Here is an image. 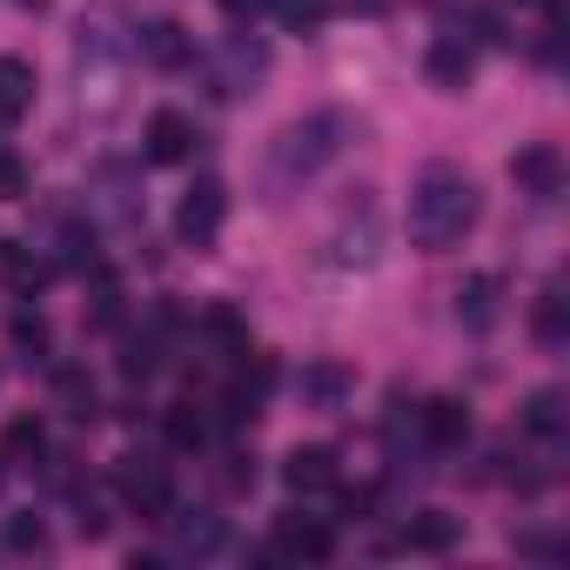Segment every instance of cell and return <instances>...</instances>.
Returning a JSON list of instances; mask_svg holds the SVG:
<instances>
[{
  "label": "cell",
  "mask_w": 570,
  "mask_h": 570,
  "mask_svg": "<svg viewBox=\"0 0 570 570\" xmlns=\"http://www.w3.org/2000/svg\"><path fill=\"white\" fill-rule=\"evenodd\" d=\"M476 181L456 168V161H430L416 181H410V242L423 255H443L456 248L470 228H476Z\"/></svg>",
  "instance_id": "6da1fadb"
},
{
  "label": "cell",
  "mask_w": 570,
  "mask_h": 570,
  "mask_svg": "<svg viewBox=\"0 0 570 570\" xmlns=\"http://www.w3.org/2000/svg\"><path fill=\"white\" fill-rule=\"evenodd\" d=\"M350 135H356L350 115H303V121H289L262 155V202H289L303 181H316L343 155Z\"/></svg>",
  "instance_id": "7a4b0ae2"
},
{
  "label": "cell",
  "mask_w": 570,
  "mask_h": 570,
  "mask_svg": "<svg viewBox=\"0 0 570 570\" xmlns=\"http://www.w3.org/2000/svg\"><path fill=\"white\" fill-rule=\"evenodd\" d=\"M121 21L101 8V14H88L81 21V35H75V81H81V108H95V115H115L121 108V88H128V35H115Z\"/></svg>",
  "instance_id": "3957f363"
},
{
  "label": "cell",
  "mask_w": 570,
  "mask_h": 570,
  "mask_svg": "<svg viewBox=\"0 0 570 570\" xmlns=\"http://www.w3.org/2000/svg\"><path fill=\"white\" fill-rule=\"evenodd\" d=\"M222 215H228V188H222L215 175H202V181L181 195V208H175V235H181L188 248H208V242L222 235Z\"/></svg>",
  "instance_id": "277c9868"
},
{
  "label": "cell",
  "mask_w": 570,
  "mask_h": 570,
  "mask_svg": "<svg viewBox=\"0 0 570 570\" xmlns=\"http://www.w3.org/2000/svg\"><path fill=\"white\" fill-rule=\"evenodd\" d=\"M115 490L128 497V510H141V517H155V523L175 510L168 463H155V456H121V470H115Z\"/></svg>",
  "instance_id": "5b68a950"
},
{
  "label": "cell",
  "mask_w": 570,
  "mask_h": 570,
  "mask_svg": "<svg viewBox=\"0 0 570 570\" xmlns=\"http://www.w3.org/2000/svg\"><path fill=\"white\" fill-rule=\"evenodd\" d=\"M275 557H289V563H323V557H330V523L289 510V517L275 523Z\"/></svg>",
  "instance_id": "8992f818"
},
{
  "label": "cell",
  "mask_w": 570,
  "mask_h": 570,
  "mask_svg": "<svg viewBox=\"0 0 570 570\" xmlns=\"http://www.w3.org/2000/svg\"><path fill=\"white\" fill-rule=\"evenodd\" d=\"M188 155H195V121H188L181 108H155V115H148V161L175 168V161H188Z\"/></svg>",
  "instance_id": "52a82bcc"
},
{
  "label": "cell",
  "mask_w": 570,
  "mask_h": 570,
  "mask_svg": "<svg viewBox=\"0 0 570 570\" xmlns=\"http://www.w3.org/2000/svg\"><path fill=\"white\" fill-rule=\"evenodd\" d=\"M161 523H168V537H175V557H215V550L228 543L222 517H208V510H168Z\"/></svg>",
  "instance_id": "ba28073f"
},
{
  "label": "cell",
  "mask_w": 570,
  "mask_h": 570,
  "mask_svg": "<svg viewBox=\"0 0 570 570\" xmlns=\"http://www.w3.org/2000/svg\"><path fill=\"white\" fill-rule=\"evenodd\" d=\"M141 61L161 68V75H175V68L195 61V35H188L181 21H148V28H141Z\"/></svg>",
  "instance_id": "9c48e42d"
},
{
  "label": "cell",
  "mask_w": 570,
  "mask_h": 570,
  "mask_svg": "<svg viewBox=\"0 0 570 570\" xmlns=\"http://www.w3.org/2000/svg\"><path fill=\"white\" fill-rule=\"evenodd\" d=\"M35 68L21 55H0V128H21L35 115Z\"/></svg>",
  "instance_id": "30bf717a"
},
{
  "label": "cell",
  "mask_w": 570,
  "mask_h": 570,
  "mask_svg": "<svg viewBox=\"0 0 570 570\" xmlns=\"http://www.w3.org/2000/svg\"><path fill=\"white\" fill-rule=\"evenodd\" d=\"M282 483H289L296 497L336 490V450H323V443H309V450H289V456H282Z\"/></svg>",
  "instance_id": "8fae6325"
},
{
  "label": "cell",
  "mask_w": 570,
  "mask_h": 570,
  "mask_svg": "<svg viewBox=\"0 0 570 570\" xmlns=\"http://www.w3.org/2000/svg\"><path fill=\"white\" fill-rule=\"evenodd\" d=\"M423 68H430V81H436V88H450V95H456V88H470V75H476V48H470L463 35H436Z\"/></svg>",
  "instance_id": "7c38bea8"
},
{
  "label": "cell",
  "mask_w": 570,
  "mask_h": 570,
  "mask_svg": "<svg viewBox=\"0 0 570 570\" xmlns=\"http://www.w3.org/2000/svg\"><path fill=\"white\" fill-rule=\"evenodd\" d=\"M423 436H430V450H463L470 443V403H456V396L423 403Z\"/></svg>",
  "instance_id": "4fadbf2b"
},
{
  "label": "cell",
  "mask_w": 570,
  "mask_h": 570,
  "mask_svg": "<svg viewBox=\"0 0 570 570\" xmlns=\"http://www.w3.org/2000/svg\"><path fill=\"white\" fill-rule=\"evenodd\" d=\"M41 456H48V430H41V416H14L8 430H0V463L35 470Z\"/></svg>",
  "instance_id": "5bb4252c"
},
{
  "label": "cell",
  "mask_w": 570,
  "mask_h": 570,
  "mask_svg": "<svg viewBox=\"0 0 570 570\" xmlns=\"http://www.w3.org/2000/svg\"><path fill=\"white\" fill-rule=\"evenodd\" d=\"M497 296H503L497 275H470L463 289H456V323H463V330H490V323H497Z\"/></svg>",
  "instance_id": "9a60e30c"
},
{
  "label": "cell",
  "mask_w": 570,
  "mask_h": 570,
  "mask_svg": "<svg viewBox=\"0 0 570 570\" xmlns=\"http://www.w3.org/2000/svg\"><path fill=\"white\" fill-rule=\"evenodd\" d=\"M510 181L517 188H530V195H557V181H563V161H557V148H523L517 161H510Z\"/></svg>",
  "instance_id": "2e32d148"
},
{
  "label": "cell",
  "mask_w": 570,
  "mask_h": 570,
  "mask_svg": "<svg viewBox=\"0 0 570 570\" xmlns=\"http://www.w3.org/2000/svg\"><path fill=\"white\" fill-rule=\"evenodd\" d=\"M350 390H356V376L343 363H309L303 370V403H316V410H343Z\"/></svg>",
  "instance_id": "e0dca14e"
},
{
  "label": "cell",
  "mask_w": 570,
  "mask_h": 570,
  "mask_svg": "<svg viewBox=\"0 0 570 570\" xmlns=\"http://www.w3.org/2000/svg\"><path fill=\"white\" fill-rule=\"evenodd\" d=\"M55 410H61V416H75V423H88V416L101 410L95 376H88V370H55Z\"/></svg>",
  "instance_id": "ac0fdd59"
},
{
  "label": "cell",
  "mask_w": 570,
  "mask_h": 570,
  "mask_svg": "<svg viewBox=\"0 0 570 570\" xmlns=\"http://www.w3.org/2000/svg\"><path fill=\"white\" fill-rule=\"evenodd\" d=\"M523 430H530V436H543V443H563V430H570L563 390H537V396L523 403Z\"/></svg>",
  "instance_id": "d6986e66"
},
{
  "label": "cell",
  "mask_w": 570,
  "mask_h": 570,
  "mask_svg": "<svg viewBox=\"0 0 570 570\" xmlns=\"http://www.w3.org/2000/svg\"><path fill=\"white\" fill-rule=\"evenodd\" d=\"M268 68V48H248V41H228V61H222V75H215V95H242L255 75Z\"/></svg>",
  "instance_id": "ffe728a7"
},
{
  "label": "cell",
  "mask_w": 570,
  "mask_h": 570,
  "mask_svg": "<svg viewBox=\"0 0 570 570\" xmlns=\"http://www.w3.org/2000/svg\"><path fill=\"white\" fill-rule=\"evenodd\" d=\"M530 336H537L543 350H563V336H570V303H563V289H543V296H537Z\"/></svg>",
  "instance_id": "44dd1931"
},
{
  "label": "cell",
  "mask_w": 570,
  "mask_h": 570,
  "mask_svg": "<svg viewBox=\"0 0 570 570\" xmlns=\"http://www.w3.org/2000/svg\"><path fill=\"white\" fill-rule=\"evenodd\" d=\"M456 517H443V510H423V517H410L403 523V550H450L456 543Z\"/></svg>",
  "instance_id": "7402d4cb"
},
{
  "label": "cell",
  "mask_w": 570,
  "mask_h": 570,
  "mask_svg": "<svg viewBox=\"0 0 570 570\" xmlns=\"http://www.w3.org/2000/svg\"><path fill=\"white\" fill-rule=\"evenodd\" d=\"M168 443H175V450H202V443H208V416H202L195 403H175V410H168Z\"/></svg>",
  "instance_id": "603a6c76"
},
{
  "label": "cell",
  "mask_w": 570,
  "mask_h": 570,
  "mask_svg": "<svg viewBox=\"0 0 570 570\" xmlns=\"http://www.w3.org/2000/svg\"><path fill=\"white\" fill-rule=\"evenodd\" d=\"M8 343H14L28 363H48V323H41V316H28V309H21V316L8 323Z\"/></svg>",
  "instance_id": "cb8c5ba5"
},
{
  "label": "cell",
  "mask_w": 570,
  "mask_h": 570,
  "mask_svg": "<svg viewBox=\"0 0 570 570\" xmlns=\"http://www.w3.org/2000/svg\"><path fill=\"white\" fill-rule=\"evenodd\" d=\"M268 8L289 21V28H303V35H309V28H323V21H330L336 0H268Z\"/></svg>",
  "instance_id": "d4e9b609"
},
{
  "label": "cell",
  "mask_w": 570,
  "mask_h": 570,
  "mask_svg": "<svg viewBox=\"0 0 570 570\" xmlns=\"http://www.w3.org/2000/svg\"><path fill=\"white\" fill-rule=\"evenodd\" d=\"M8 282H14V289H21V296H35V289H41V282H48V268H41V262H35L28 248H8Z\"/></svg>",
  "instance_id": "484cf974"
},
{
  "label": "cell",
  "mask_w": 570,
  "mask_h": 570,
  "mask_svg": "<svg viewBox=\"0 0 570 570\" xmlns=\"http://www.w3.org/2000/svg\"><path fill=\"white\" fill-rule=\"evenodd\" d=\"M8 543H14V550H41V543H48V530H41V517H35V510H21V517H8Z\"/></svg>",
  "instance_id": "4316f807"
},
{
  "label": "cell",
  "mask_w": 570,
  "mask_h": 570,
  "mask_svg": "<svg viewBox=\"0 0 570 570\" xmlns=\"http://www.w3.org/2000/svg\"><path fill=\"white\" fill-rule=\"evenodd\" d=\"M21 195H28V168H21V155L0 148V202H21Z\"/></svg>",
  "instance_id": "83f0119b"
},
{
  "label": "cell",
  "mask_w": 570,
  "mask_h": 570,
  "mask_svg": "<svg viewBox=\"0 0 570 570\" xmlns=\"http://www.w3.org/2000/svg\"><path fill=\"white\" fill-rule=\"evenodd\" d=\"M75 510H81V517H75V530H81V537H101V530H108V510H101V497H75Z\"/></svg>",
  "instance_id": "f1b7e54d"
},
{
  "label": "cell",
  "mask_w": 570,
  "mask_h": 570,
  "mask_svg": "<svg viewBox=\"0 0 570 570\" xmlns=\"http://www.w3.org/2000/svg\"><path fill=\"white\" fill-rule=\"evenodd\" d=\"M262 8H268V0H222L228 21H248V14H262Z\"/></svg>",
  "instance_id": "f546056e"
},
{
  "label": "cell",
  "mask_w": 570,
  "mask_h": 570,
  "mask_svg": "<svg viewBox=\"0 0 570 570\" xmlns=\"http://www.w3.org/2000/svg\"><path fill=\"white\" fill-rule=\"evenodd\" d=\"M523 8H543V0H523Z\"/></svg>",
  "instance_id": "4dcf8cb0"
}]
</instances>
